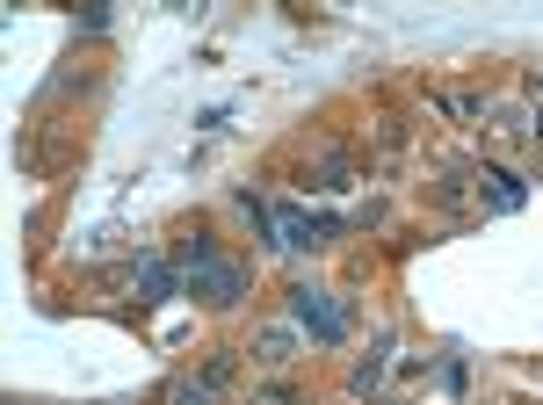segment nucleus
Segmentation results:
<instances>
[{
	"mask_svg": "<svg viewBox=\"0 0 543 405\" xmlns=\"http://www.w3.org/2000/svg\"><path fill=\"white\" fill-rule=\"evenodd\" d=\"M297 319H305V326H312L319 340H341V311L326 304L319 290H297Z\"/></svg>",
	"mask_w": 543,
	"mask_h": 405,
	"instance_id": "1",
	"label": "nucleus"
}]
</instances>
